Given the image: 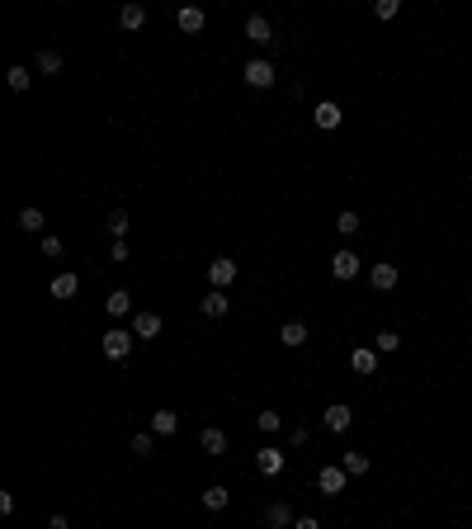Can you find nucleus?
I'll return each instance as SVG.
<instances>
[{
    "instance_id": "obj_1",
    "label": "nucleus",
    "mask_w": 472,
    "mask_h": 529,
    "mask_svg": "<svg viewBox=\"0 0 472 529\" xmlns=\"http://www.w3.org/2000/svg\"><path fill=\"white\" fill-rule=\"evenodd\" d=\"M241 76H246V85H251V90H269V85L279 80V71H274V62H265V57H251Z\"/></svg>"
},
{
    "instance_id": "obj_2",
    "label": "nucleus",
    "mask_w": 472,
    "mask_h": 529,
    "mask_svg": "<svg viewBox=\"0 0 472 529\" xmlns=\"http://www.w3.org/2000/svg\"><path fill=\"white\" fill-rule=\"evenodd\" d=\"M128 355H132V331H123V327L104 331V359H113V364H123Z\"/></svg>"
},
{
    "instance_id": "obj_3",
    "label": "nucleus",
    "mask_w": 472,
    "mask_h": 529,
    "mask_svg": "<svg viewBox=\"0 0 472 529\" xmlns=\"http://www.w3.org/2000/svg\"><path fill=\"white\" fill-rule=\"evenodd\" d=\"M345 468L340 463H326L321 468V473H316V492H321V497H340V492H345Z\"/></svg>"
},
{
    "instance_id": "obj_4",
    "label": "nucleus",
    "mask_w": 472,
    "mask_h": 529,
    "mask_svg": "<svg viewBox=\"0 0 472 529\" xmlns=\"http://www.w3.org/2000/svg\"><path fill=\"white\" fill-rule=\"evenodd\" d=\"M132 336H137V341H156L161 336V312H132Z\"/></svg>"
},
{
    "instance_id": "obj_5",
    "label": "nucleus",
    "mask_w": 472,
    "mask_h": 529,
    "mask_svg": "<svg viewBox=\"0 0 472 529\" xmlns=\"http://www.w3.org/2000/svg\"><path fill=\"white\" fill-rule=\"evenodd\" d=\"M359 255H354V250H335V255H330V274H335V279H354V274H359Z\"/></svg>"
},
{
    "instance_id": "obj_6",
    "label": "nucleus",
    "mask_w": 472,
    "mask_h": 529,
    "mask_svg": "<svg viewBox=\"0 0 472 529\" xmlns=\"http://www.w3.org/2000/svg\"><path fill=\"white\" fill-rule=\"evenodd\" d=\"M255 468H260L265 478H279V473H283V449H274V444L255 449Z\"/></svg>"
},
{
    "instance_id": "obj_7",
    "label": "nucleus",
    "mask_w": 472,
    "mask_h": 529,
    "mask_svg": "<svg viewBox=\"0 0 472 529\" xmlns=\"http://www.w3.org/2000/svg\"><path fill=\"white\" fill-rule=\"evenodd\" d=\"M321 420H326V430H335V435H345V430H349V420H354V411H349L345 402H330V406H326V416H321Z\"/></svg>"
},
{
    "instance_id": "obj_8",
    "label": "nucleus",
    "mask_w": 472,
    "mask_h": 529,
    "mask_svg": "<svg viewBox=\"0 0 472 529\" xmlns=\"http://www.w3.org/2000/svg\"><path fill=\"white\" fill-rule=\"evenodd\" d=\"M175 24H180L185 33H199L208 24V15L199 10V5H180V10H175Z\"/></svg>"
},
{
    "instance_id": "obj_9",
    "label": "nucleus",
    "mask_w": 472,
    "mask_h": 529,
    "mask_svg": "<svg viewBox=\"0 0 472 529\" xmlns=\"http://www.w3.org/2000/svg\"><path fill=\"white\" fill-rule=\"evenodd\" d=\"M232 279H236V264L227 260V255H218V260L208 264V284H213V288H227Z\"/></svg>"
},
{
    "instance_id": "obj_10",
    "label": "nucleus",
    "mask_w": 472,
    "mask_h": 529,
    "mask_svg": "<svg viewBox=\"0 0 472 529\" xmlns=\"http://www.w3.org/2000/svg\"><path fill=\"white\" fill-rule=\"evenodd\" d=\"M246 38H251V43H260V47L274 43V29H269V19H265V15H251V19H246Z\"/></svg>"
},
{
    "instance_id": "obj_11",
    "label": "nucleus",
    "mask_w": 472,
    "mask_h": 529,
    "mask_svg": "<svg viewBox=\"0 0 472 529\" xmlns=\"http://www.w3.org/2000/svg\"><path fill=\"white\" fill-rule=\"evenodd\" d=\"M265 525L269 529H293V511H288L283 501H269L265 506Z\"/></svg>"
},
{
    "instance_id": "obj_12",
    "label": "nucleus",
    "mask_w": 472,
    "mask_h": 529,
    "mask_svg": "<svg viewBox=\"0 0 472 529\" xmlns=\"http://www.w3.org/2000/svg\"><path fill=\"white\" fill-rule=\"evenodd\" d=\"M199 444H204V454H213V458L227 454V435H222L218 425H204V430H199Z\"/></svg>"
},
{
    "instance_id": "obj_13",
    "label": "nucleus",
    "mask_w": 472,
    "mask_h": 529,
    "mask_svg": "<svg viewBox=\"0 0 472 529\" xmlns=\"http://www.w3.org/2000/svg\"><path fill=\"white\" fill-rule=\"evenodd\" d=\"M368 284H373L378 293L397 288V264H373V269H368Z\"/></svg>"
},
{
    "instance_id": "obj_14",
    "label": "nucleus",
    "mask_w": 472,
    "mask_h": 529,
    "mask_svg": "<svg viewBox=\"0 0 472 529\" xmlns=\"http://www.w3.org/2000/svg\"><path fill=\"white\" fill-rule=\"evenodd\" d=\"M279 341L288 345V350L307 345V322H283V327H279Z\"/></svg>"
},
{
    "instance_id": "obj_15",
    "label": "nucleus",
    "mask_w": 472,
    "mask_h": 529,
    "mask_svg": "<svg viewBox=\"0 0 472 529\" xmlns=\"http://www.w3.org/2000/svg\"><path fill=\"white\" fill-rule=\"evenodd\" d=\"M312 118H316V128H326V133H330V128H340L345 114H340V104H330V99H326V104H316V109H312Z\"/></svg>"
},
{
    "instance_id": "obj_16",
    "label": "nucleus",
    "mask_w": 472,
    "mask_h": 529,
    "mask_svg": "<svg viewBox=\"0 0 472 529\" xmlns=\"http://www.w3.org/2000/svg\"><path fill=\"white\" fill-rule=\"evenodd\" d=\"M180 430V416H175L170 406H161L156 416H151V435H175Z\"/></svg>"
},
{
    "instance_id": "obj_17",
    "label": "nucleus",
    "mask_w": 472,
    "mask_h": 529,
    "mask_svg": "<svg viewBox=\"0 0 472 529\" xmlns=\"http://www.w3.org/2000/svg\"><path fill=\"white\" fill-rule=\"evenodd\" d=\"M76 293H80V279H76V274H71V269L52 279V298H62V303H66V298H76Z\"/></svg>"
},
{
    "instance_id": "obj_18",
    "label": "nucleus",
    "mask_w": 472,
    "mask_h": 529,
    "mask_svg": "<svg viewBox=\"0 0 472 529\" xmlns=\"http://www.w3.org/2000/svg\"><path fill=\"white\" fill-rule=\"evenodd\" d=\"M227 308H232V303H227V293H222V288H213V293L199 303V312H204V317H227Z\"/></svg>"
},
{
    "instance_id": "obj_19",
    "label": "nucleus",
    "mask_w": 472,
    "mask_h": 529,
    "mask_svg": "<svg viewBox=\"0 0 472 529\" xmlns=\"http://www.w3.org/2000/svg\"><path fill=\"white\" fill-rule=\"evenodd\" d=\"M349 364H354V374H373L378 369V350H368V345H364V350H354V355H349Z\"/></svg>"
},
{
    "instance_id": "obj_20",
    "label": "nucleus",
    "mask_w": 472,
    "mask_h": 529,
    "mask_svg": "<svg viewBox=\"0 0 472 529\" xmlns=\"http://www.w3.org/2000/svg\"><path fill=\"white\" fill-rule=\"evenodd\" d=\"M104 308H109V317H128V312H132V293H128V288H113Z\"/></svg>"
},
{
    "instance_id": "obj_21",
    "label": "nucleus",
    "mask_w": 472,
    "mask_h": 529,
    "mask_svg": "<svg viewBox=\"0 0 472 529\" xmlns=\"http://www.w3.org/2000/svg\"><path fill=\"white\" fill-rule=\"evenodd\" d=\"M340 468H345L349 478H359V473H368V454H359V449H345V458H340Z\"/></svg>"
},
{
    "instance_id": "obj_22",
    "label": "nucleus",
    "mask_w": 472,
    "mask_h": 529,
    "mask_svg": "<svg viewBox=\"0 0 472 529\" xmlns=\"http://www.w3.org/2000/svg\"><path fill=\"white\" fill-rule=\"evenodd\" d=\"M104 232H109L113 241H123V232H128V213H123V208H113L109 218H104Z\"/></svg>"
},
{
    "instance_id": "obj_23",
    "label": "nucleus",
    "mask_w": 472,
    "mask_h": 529,
    "mask_svg": "<svg viewBox=\"0 0 472 529\" xmlns=\"http://www.w3.org/2000/svg\"><path fill=\"white\" fill-rule=\"evenodd\" d=\"M227 501H232V492H227V487H208V492H204V506H208V511H227Z\"/></svg>"
},
{
    "instance_id": "obj_24",
    "label": "nucleus",
    "mask_w": 472,
    "mask_h": 529,
    "mask_svg": "<svg viewBox=\"0 0 472 529\" xmlns=\"http://www.w3.org/2000/svg\"><path fill=\"white\" fill-rule=\"evenodd\" d=\"M118 24H123V29H142V24H147V10H142V5H123Z\"/></svg>"
},
{
    "instance_id": "obj_25",
    "label": "nucleus",
    "mask_w": 472,
    "mask_h": 529,
    "mask_svg": "<svg viewBox=\"0 0 472 529\" xmlns=\"http://www.w3.org/2000/svg\"><path fill=\"white\" fill-rule=\"evenodd\" d=\"M19 227L24 232H43V208H19Z\"/></svg>"
},
{
    "instance_id": "obj_26",
    "label": "nucleus",
    "mask_w": 472,
    "mask_h": 529,
    "mask_svg": "<svg viewBox=\"0 0 472 529\" xmlns=\"http://www.w3.org/2000/svg\"><path fill=\"white\" fill-rule=\"evenodd\" d=\"M373 350H378V355H392V350H402V336H397V331H378Z\"/></svg>"
},
{
    "instance_id": "obj_27",
    "label": "nucleus",
    "mask_w": 472,
    "mask_h": 529,
    "mask_svg": "<svg viewBox=\"0 0 472 529\" xmlns=\"http://www.w3.org/2000/svg\"><path fill=\"white\" fill-rule=\"evenodd\" d=\"M5 80H10V90H15V95H24V90H29V66H10Z\"/></svg>"
},
{
    "instance_id": "obj_28",
    "label": "nucleus",
    "mask_w": 472,
    "mask_h": 529,
    "mask_svg": "<svg viewBox=\"0 0 472 529\" xmlns=\"http://www.w3.org/2000/svg\"><path fill=\"white\" fill-rule=\"evenodd\" d=\"M38 71H43V76H52V71H62V57H57L52 47H43V52H38Z\"/></svg>"
},
{
    "instance_id": "obj_29",
    "label": "nucleus",
    "mask_w": 472,
    "mask_h": 529,
    "mask_svg": "<svg viewBox=\"0 0 472 529\" xmlns=\"http://www.w3.org/2000/svg\"><path fill=\"white\" fill-rule=\"evenodd\" d=\"M335 232H340V236H354V232H359V213H349V208H345V213L335 218Z\"/></svg>"
},
{
    "instance_id": "obj_30",
    "label": "nucleus",
    "mask_w": 472,
    "mask_h": 529,
    "mask_svg": "<svg viewBox=\"0 0 472 529\" xmlns=\"http://www.w3.org/2000/svg\"><path fill=\"white\" fill-rule=\"evenodd\" d=\"M151 449H156V435H151V430H137V435H132V454H142V458H147Z\"/></svg>"
},
{
    "instance_id": "obj_31",
    "label": "nucleus",
    "mask_w": 472,
    "mask_h": 529,
    "mask_svg": "<svg viewBox=\"0 0 472 529\" xmlns=\"http://www.w3.org/2000/svg\"><path fill=\"white\" fill-rule=\"evenodd\" d=\"M255 425H260L265 435H274V430L283 425V416H279V411H260V416H255Z\"/></svg>"
},
{
    "instance_id": "obj_32",
    "label": "nucleus",
    "mask_w": 472,
    "mask_h": 529,
    "mask_svg": "<svg viewBox=\"0 0 472 529\" xmlns=\"http://www.w3.org/2000/svg\"><path fill=\"white\" fill-rule=\"evenodd\" d=\"M397 10H402L397 0H378V10H373V15H378V19H397Z\"/></svg>"
},
{
    "instance_id": "obj_33",
    "label": "nucleus",
    "mask_w": 472,
    "mask_h": 529,
    "mask_svg": "<svg viewBox=\"0 0 472 529\" xmlns=\"http://www.w3.org/2000/svg\"><path fill=\"white\" fill-rule=\"evenodd\" d=\"M43 255L47 260H57V255H62V241H57V236H43Z\"/></svg>"
},
{
    "instance_id": "obj_34",
    "label": "nucleus",
    "mask_w": 472,
    "mask_h": 529,
    "mask_svg": "<svg viewBox=\"0 0 472 529\" xmlns=\"http://www.w3.org/2000/svg\"><path fill=\"white\" fill-rule=\"evenodd\" d=\"M293 529H321V520H312V515H298V520H293Z\"/></svg>"
},
{
    "instance_id": "obj_35",
    "label": "nucleus",
    "mask_w": 472,
    "mask_h": 529,
    "mask_svg": "<svg viewBox=\"0 0 472 529\" xmlns=\"http://www.w3.org/2000/svg\"><path fill=\"white\" fill-rule=\"evenodd\" d=\"M47 529H71V525H66V515H52V520H47Z\"/></svg>"
}]
</instances>
